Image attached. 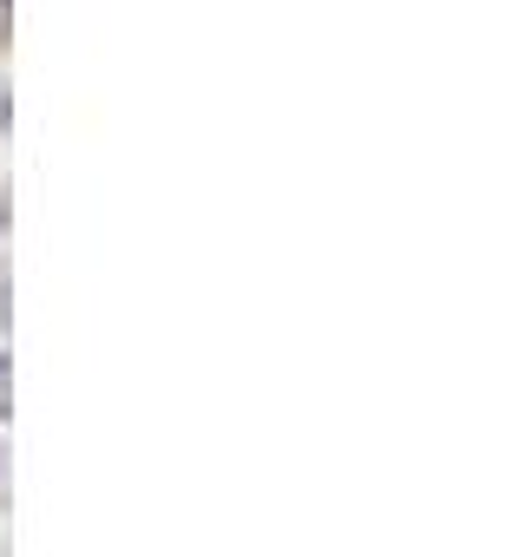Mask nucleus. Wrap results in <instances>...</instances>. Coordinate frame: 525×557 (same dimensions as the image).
Instances as JSON below:
<instances>
[{"instance_id": "1", "label": "nucleus", "mask_w": 525, "mask_h": 557, "mask_svg": "<svg viewBox=\"0 0 525 557\" xmlns=\"http://www.w3.org/2000/svg\"><path fill=\"white\" fill-rule=\"evenodd\" d=\"M8 119H14V99H8V86H0V132H8Z\"/></svg>"}, {"instance_id": "2", "label": "nucleus", "mask_w": 525, "mask_h": 557, "mask_svg": "<svg viewBox=\"0 0 525 557\" xmlns=\"http://www.w3.org/2000/svg\"><path fill=\"white\" fill-rule=\"evenodd\" d=\"M8 216H14V197H8V190H0V236H8Z\"/></svg>"}, {"instance_id": "3", "label": "nucleus", "mask_w": 525, "mask_h": 557, "mask_svg": "<svg viewBox=\"0 0 525 557\" xmlns=\"http://www.w3.org/2000/svg\"><path fill=\"white\" fill-rule=\"evenodd\" d=\"M8 14H14V0H0V40H8Z\"/></svg>"}, {"instance_id": "4", "label": "nucleus", "mask_w": 525, "mask_h": 557, "mask_svg": "<svg viewBox=\"0 0 525 557\" xmlns=\"http://www.w3.org/2000/svg\"><path fill=\"white\" fill-rule=\"evenodd\" d=\"M0 381H8V348H0Z\"/></svg>"}]
</instances>
